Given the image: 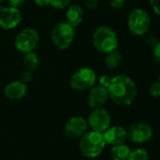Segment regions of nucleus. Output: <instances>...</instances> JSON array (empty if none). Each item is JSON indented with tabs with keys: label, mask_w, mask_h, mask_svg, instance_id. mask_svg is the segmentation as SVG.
Wrapping results in <instances>:
<instances>
[{
	"label": "nucleus",
	"mask_w": 160,
	"mask_h": 160,
	"mask_svg": "<svg viewBox=\"0 0 160 160\" xmlns=\"http://www.w3.org/2000/svg\"><path fill=\"white\" fill-rule=\"evenodd\" d=\"M131 154L132 150L125 143L114 145L112 148V157L113 160H131Z\"/></svg>",
	"instance_id": "obj_16"
},
{
	"label": "nucleus",
	"mask_w": 160,
	"mask_h": 160,
	"mask_svg": "<svg viewBox=\"0 0 160 160\" xmlns=\"http://www.w3.org/2000/svg\"><path fill=\"white\" fill-rule=\"evenodd\" d=\"M71 3V0H50V6L56 9H63L68 8Z\"/></svg>",
	"instance_id": "obj_20"
},
{
	"label": "nucleus",
	"mask_w": 160,
	"mask_h": 160,
	"mask_svg": "<svg viewBox=\"0 0 160 160\" xmlns=\"http://www.w3.org/2000/svg\"><path fill=\"white\" fill-rule=\"evenodd\" d=\"M131 160H149V154L143 148H137L132 151Z\"/></svg>",
	"instance_id": "obj_19"
},
{
	"label": "nucleus",
	"mask_w": 160,
	"mask_h": 160,
	"mask_svg": "<svg viewBox=\"0 0 160 160\" xmlns=\"http://www.w3.org/2000/svg\"><path fill=\"white\" fill-rule=\"evenodd\" d=\"M160 40L157 38V36L155 35H147L144 38V43L146 44L147 47L151 48L153 50V48L159 42Z\"/></svg>",
	"instance_id": "obj_21"
},
{
	"label": "nucleus",
	"mask_w": 160,
	"mask_h": 160,
	"mask_svg": "<svg viewBox=\"0 0 160 160\" xmlns=\"http://www.w3.org/2000/svg\"><path fill=\"white\" fill-rule=\"evenodd\" d=\"M127 0H110V6L112 9L114 10H119L121 8H124V6L126 5Z\"/></svg>",
	"instance_id": "obj_23"
},
{
	"label": "nucleus",
	"mask_w": 160,
	"mask_h": 160,
	"mask_svg": "<svg viewBox=\"0 0 160 160\" xmlns=\"http://www.w3.org/2000/svg\"><path fill=\"white\" fill-rule=\"evenodd\" d=\"M122 61H123V55H122L121 52L118 50H115V51L106 54L104 63L108 69L116 70L120 67Z\"/></svg>",
	"instance_id": "obj_17"
},
{
	"label": "nucleus",
	"mask_w": 160,
	"mask_h": 160,
	"mask_svg": "<svg viewBox=\"0 0 160 160\" xmlns=\"http://www.w3.org/2000/svg\"><path fill=\"white\" fill-rule=\"evenodd\" d=\"M153 136L152 128L145 123H135L128 130V140L134 143H144Z\"/></svg>",
	"instance_id": "obj_10"
},
{
	"label": "nucleus",
	"mask_w": 160,
	"mask_h": 160,
	"mask_svg": "<svg viewBox=\"0 0 160 160\" xmlns=\"http://www.w3.org/2000/svg\"><path fill=\"white\" fill-rule=\"evenodd\" d=\"M27 92V87L22 81H15L9 82L4 89L5 96L11 100H18L22 98Z\"/></svg>",
	"instance_id": "obj_14"
},
{
	"label": "nucleus",
	"mask_w": 160,
	"mask_h": 160,
	"mask_svg": "<svg viewBox=\"0 0 160 160\" xmlns=\"http://www.w3.org/2000/svg\"><path fill=\"white\" fill-rule=\"evenodd\" d=\"M149 3L155 14L160 17V0H149Z\"/></svg>",
	"instance_id": "obj_24"
},
{
	"label": "nucleus",
	"mask_w": 160,
	"mask_h": 160,
	"mask_svg": "<svg viewBox=\"0 0 160 160\" xmlns=\"http://www.w3.org/2000/svg\"><path fill=\"white\" fill-rule=\"evenodd\" d=\"M84 18V10L78 4H70L66 11V19L67 22L72 25L74 28L79 26Z\"/></svg>",
	"instance_id": "obj_15"
},
{
	"label": "nucleus",
	"mask_w": 160,
	"mask_h": 160,
	"mask_svg": "<svg viewBox=\"0 0 160 160\" xmlns=\"http://www.w3.org/2000/svg\"><path fill=\"white\" fill-rule=\"evenodd\" d=\"M24 2H25V0H8L9 7L18 8V9H20L24 5Z\"/></svg>",
	"instance_id": "obj_25"
},
{
	"label": "nucleus",
	"mask_w": 160,
	"mask_h": 160,
	"mask_svg": "<svg viewBox=\"0 0 160 160\" xmlns=\"http://www.w3.org/2000/svg\"><path fill=\"white\" fill-rule=\"evenodd\" d=\"M106 145L102 133L97 131L86 132L80 140V150L83 157L87 158H98Z\"/></svg>",
	"instance_id": "obj_3"
},
{
	"label": "nucleus",
	"mask_w": 160,
	"mask_h": 160,
	"mask_svg": "<svg viewBox=\"0 0 160 160\" xmlns=\"http://www.w3.org/2000/svg\"><path fill=\"white\" fill-rule=\"evenodd\" d=\"M5 1H6V0H0V4H2V3L5 2Z\"/></svg>",
	"instance_id": "obj_30"
},
{
	"label": "nucleus",
	"mask_w": 160,
	"mask_h": 160,
	"mask_svg": "<svg viewBox=\"0 0 160 160\" xmlns=\"http://www.w3.org/2000/svg\"><path fill=\"white\" fill-rule=\"evenodd\" d=\"M109 98V93L107 89L101 84L93 86L88 94L87 102L92 109L102 108Z\"/></svg>",
	"instance_id": "obj_12"
},
{
	"label": "nucleus",
	"mask_w": 160,
	"mask_h": 160,
	"mask_svg": "<svg viewBox=\"0 0 160 160\" xmlns=\"http://www.w3.org/2000/svg\"><path fill=\"white\" fill-rule=\"evenodd\" d=\"M99 83L107 89L109 98L119 106L131 105L137 97L136 83L127 75H103L99 78Z\"/></svg>",
	"instance_id": "obj_1"
},
{
	"label": "nucleus",
	"mask_w": 160,
	"mask_h": 160,
	"mask_svg": "<svg viewBox=\"0 0 160 160\" xmlns=\"http://www.w3.org/2000/svg\"><path fill=\"white\" fill-rule=\"evenodd\" d=\"M92 43L98 52L108 54L118 49L119 38L114 29L108 25H101L94 31Z\"/></svg>",
	"instance_id": "obj_2"
},
{
	"label": "nucleus",
	"mask_w": 160,
	"mask_h": 160,
	"mask_svg": "<svg viewBox=\"0 0 160 160\" xmlns=\"http://www.w3.org/2000/svg\"><path fill=\"white\" fill-rule=\"evenodd\" d=\"M159 81H160V73H159Z\"/></svg>",
	"instance_id": "obj_31"
},
{
	"label": "nucleus",
	"mask_w": 160,
	"mask_h": 160,
	"mask_svg": "<svg viewBox=\"0 0 160 160\" xmlns=\"http://www.w3.org/2000/svg\"><path fill=\"white\" fill-rule=\"evenodd\" d=\"M102 134L105 142L112 146L123 144L128 140V130L125 129L123 127H119V126L111 127L107 130H105Z\"/></svg>",
	"instance_id": "obj_13"
},
{
	"label": "nucleus",
	"mask_w": 160,
	"mask_h": 160,
	"mask_svg": "<svg viewBox=\"0 0 160 160\" xmlns=\"http://www.w3.org/2000/svg\"><path fill=\"white\" fill-rule=\"evenodd\" d=\"M149 94L153 98L160 97V81L155 82L149 88Z\"/></svg>",
	"instance_id": "obj_22"
},
{
	"label": "nucleus",
	"mask_w": 160,
	"mask_h": 160,
	"mask_svg": "<svg viewBox=\"0 0 160 160\" xmlns=\"http://www.w3.org/2000/svg\"><path fill=\"white\" fill-rule=\"evenodd\" d=\"M88 124L94 131L103 133L110 128L111 115L103 108L93 109L88 118Z\"/></svg>",
	"instance_id": "obj_9"
},
{
	"label": "nucleus",
	"mask_w": 160,
	"mask_h": 160,
	"mask_svg": "<svg viewBox=\"0 0 160 160\" xmlns=\"http://www.w3.org/2000/svg\"><path fill=\"white\" fill-rule=\"evenodd\" d=\"M34 1L37 6L41 7V8L50 6V0H34Z\"/></svg>",
	"instance_id": "obj_29"
},
{
	"label": "nucleus",
	"mask_w": 160,
	"mask_h": 160,
	"mask_svg": "<svg viewBox=\"0 0 160 160\" xmlns=\"http://www.w3.org/2000/svg\"><path fill=\"white\" fill-rule=\"evenodd\" d=\"M88 122L82 117L70 118L65 126V133L69 138H81L87 132Z\"/></svg>",
	"instance_id": "obj_11"
},
{
	"label": "nucleus",
	"mask_w": 160,
	"mask_h": 160,
	"mask_svg": "<svg viewBox=\"0 0 160 160\" xmlns=\"http://www.w3.org/2000/svg\"><path fill=\"white\" fill-rule=\"evenodd\" d=\"M128 31L134 36H145L151 27V16L142 8H133L127 20Z\"/></svg>",
	"instance_id": "obj_4"
},
{
	"label": "nucleus",
	"mask_w": 160,
	"mask_h": 160,
	"mask_svg": "<svg viewBox=\"0 0 160 160\" xmlns=\"http://www.w3.org/2000/svg\"><path fill=\"white\" fill-rule=\"evenodd\" d=\"M99 0H85V6L89 9H96L98 7Z\"/></svg>",
	"instance_id": "obj_27"
},
{
	"label": "nucleus",
	"mask_w": 160,
	"mask_h": 160,
	"mask_svg": "<svg viewBox=\"0 0 160 160\" xmlns=\"http://www.w3.org/2000/svg\"><path fill=\"white\" fill-rule=\"evenodd\" d=\"M22 62H23V65H24V67H25V68L27 70L33 71L34 69H36L38 67L39 57L36 52H28V53L24 54Z\"/></svg>",
	"instance_id": "obj_18"
},
{
	"label": "nucleus",
	"mask_w": 160,
	"mask_h": 160,
	"mask_svg": "<svg viewBox=\"0 0 160 160\" xmlns=\"http://www.w3.org/2000/svg\"><path fill=\"white\" fill-rule=\"evenodd\" d=\"M153 56L154 60L160 65V41L153 48Z\"/></svg>",
	"instance_id": "obj_26"
},
{
	"label": "nucleus",
	"mask_w": 160,
	"mask_h": 160,
	"mask_svg": "<svg viewBox=\"0 0 160 160\" xmlns=\"http://www.w3.org/2000/svg\"><path fill=\"white\" fill-rule=\"evenodd\" d=\"M22 12L11 7H0V28L11 30L16 28L22 22Z\"/></svg>",
	"instance_id": "obj_8"
},
{
	"label": "nucleus",
	"mask_w": 160,
	"mask_h": 160,
	"mask_svg": "<svg viewBox=\"0 0 160 160\" xmlns=\"http://www.w3.org/2000/svg\"><path fill=\"white\" fill-rule=\"evenodd\" d=\"M38 32L34 28H24L16 35L14 45L20 52L26 54L34 52V50L38 47Z\"/></svg>",
	"instance_id": "obj_6"
},
{
	"label": "nucleus",
	"mask_w": 160,
	"mask_h": 160,
	"mask_svg": "<svg viewBox=\"0 0 160 160\" xmlns=\"http://www.w3.org/2000/svg\"><path fill=\"white\" fill-rule=\"evenodd\" d=\"M97 81L96 72L87 67L78 69L70 79V86L76 91H85L91 89Z\"/></svg>",
	"instance_id": "obj_7"
},
{
	"label": "nucleus",
	"mask_w": 160,
	"mask_h": 160,
	"mask_svg": "<svg viewBox=\"0 0 160 160\" xmlns=\"http://www.w3.org/2000/svg\"><path fill=\"white\" fill-rule=\"evenodd\" d=\"M74 38L75 28L67 22H60L56 23L51 32L52 42L59 50H66L70 47Z\"/></svg>",
	"instance_id": "obj_5"
},
{
	"label": "nucleus",
	"mask_w": 160,
	"mask_h": 160,
	"mask_svg": "<svg viewBox=\"0 0 160 160\" xmlns=\"http://www.w3.org/2000/svg\"><path fill=\"white\" fill-rule=\"evenodd\" d=\"M32 78H33V73H32L31 70H27V69H26V70L22 74V82H24V83H25L26 82L31 81Z\"/></svg>",
	"instance_id": "obj_28"
}]
</instances>
